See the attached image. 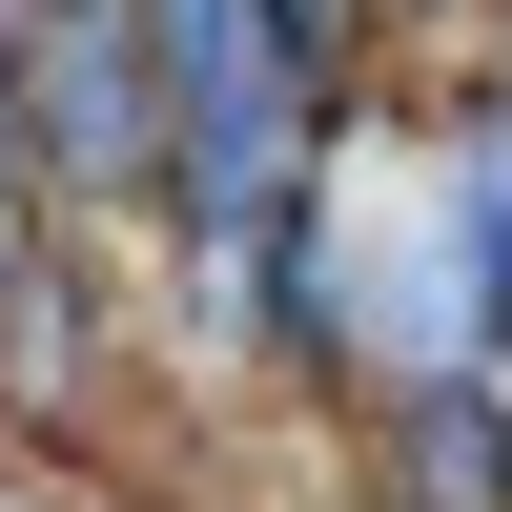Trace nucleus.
<instances>
[{
    "instance_id": "nucleus-1",
    "label": "nucleus",
    "mask_w": 512,
    "mask_h": 512,
    "mask_svg": "<svg viewBox=\"0 0 512 512\" xmlns=\"http://www.w3.org/2000/svg\"><path fill=\"white\" fill-rule=\"evenodd\" d=\"M21 103H41V144H82V205L164 185V41H144V0H62L41 62H21Z\"/></svg>"
},
{
    "instance_id": "nucleus-2",
    "label": "nucleus",
    "mask_w": 512,
    "mask_h": 512,
    "mask_svg": "<svg viewBox=\"0 0 512 512\" xmlns=\"http://www.w3.org/2000/svg\"><path fill=\"white\" fill-rule=\"evenodd\" d=\"M287 41H308V82H328V62H349V0H287Z\"/></svg>"
}]
</instances>
